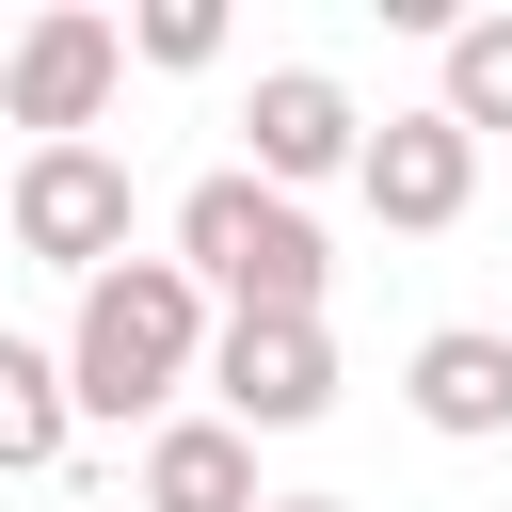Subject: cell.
I'll list each match as a JSON object with an SVG mask.
<instances>
[{
  "instance_id": "1",
  "label": "cell",
  "mask_w": 512,
  "mask_h": 512,
  "mask_svg": "<svg viewBox=\"0 0 512 512\" xmlns=\"http://www.w3.org/2000/svg\"><path fill=\"white\" fill-rule=\"evenodd\" d=\"M48 368H64V416H112V432L144 416V432H160L176 384L208 368V288H192L176 256H112V272H80V320H64Z\"/></svg>"
},
{
  "instance_id": "2",
  "label": "cell",
  "mask_w": 512,
  "mask_h": 512,
  "mask_svg": "<svg viewBox=\"0 0 512 512\" xmlns=\"http://www.w3.org/2000/svg\"><path fill=\"white\" fill-rule=\"evenodd\" d=\"M176 272H192V288H208L224 320H320V288H336L320 224H304L288 192H256L240 160L176 192Z\"/></svg>"
},
{
  "instance_id": "3",
  "label": "cell",
  "mask_w": 512,
  "mask_h": 512,
  "mask_svg": "<svg viewBox=\"0 0 512 512\" xmlns=\"http://www.w3.org/2000/svg\"><path fill=\"white\" fill-rule=\"evenodd\" d=\"M112 80H128V48H112V16H80V0H48L32 32H0V128H32V144H96Z\"/></svg>"
},
{
  "instance_id": "4",
  "label": "cell",
  "mask_w": 512,
  "mask_h": 512,
  "mask_svg": "<svg viewBox=\"0 0 512 512\" xmlns=\"http://www.w3.org/2000/svg\"><path fill=\"white\" fill-rule=\"evenodd\" d=\"M0 224H16V256H48V272H112V256H128V160H112V144H32V160L0 176Z\"/></svg>"
},
{
  "instance_id": "5",
  "label": "cell",
  "mask_w": 512,
  "mask_h": 512,
  "mask_svg": "<svg viewBox=\"0 0 512 512\" xmlns=\"http://www.w3.org/2000/svg\"><path fill=\"white\" fill-rule=\"evenodd\" d=\"M208 416L256 448V432H320L336 416V336L320 320H208Z\"/></svg>"
},
{
  "instance_id": "6",
  "label": "cell",
  "mask_w": 512,
  "mask_h": 512,
  "mask_svg": "<svg viewBox=\"0 0 512 512\" xmlns=\"http://www.w3.org/2000/svg\"><path fill=\"white\" fill-rule=\"evenodd\" d=\"M240 128H256V160H240V176H256V192H288V208H304L320 176H352V144H368V112H352L320 64H256Z\"/></svg>"
},
{
  "instance_id": "7",
  "label": "cell",
  "mask_w": 512,
  "mask_h": 512,
  "mask_svg": "<svg viewBox=\"0 0 512 512\" xmlns=\"http://www.w3.org/2000/svg\"><path fill=\"white\" fill-rule=\"evenodd\" d=\"M352 192H368L400 240H432V224H464V192H480V144H464L448 112H384V128L352 144Z\"/></svg>"
},
{
  "instance_id": "8",
  "label": "cell",
  "mask_w": 512,
  "mask_h": 512,
  "mask_svg": "<svg viewBox=\"0 0 512 512\" xmlns=\"http://www.w3.org/2000/svg\"><path fill=\"white\" fill-rule=\"evenodd\" d=\"M400 400H416V432H448V448H496V432H512V336H496V320H448V336H416Z\"/></svg>"
},
{
  "instance_id": "9",
  "label": "cell",
  "mask_w": 512,
  "mask_h": 512,
  "mask_svg": "<svg viewBox=\"0 0 512 512\" xmlns=\"http://www.w3.org/2000/svg\"><path fill=\"white\" fill-rule=\"evenodd\" d=\"M144 512H256V448L224 416H160L144 432Z\"/></svg>"
},
{
  "instance_id": "10",
  "label": "cell",
  "mask_w": 512,
  "mask_h": 512,
  "mask_svg": "<svg viewBox=\"0 0 512 512\" xmlns=\"http://www.w3.org/2000/svg\"><path fill=\"white\" fill-rule=\"evenodd\" d=\"M64 432H80V416H64V368H48L32 336H0V480H48Z\"/></svg>"
},
{
  "instance_id": "11",
  "label": "cell",
  "mask_w": 512,
  "mask_h": 512,
  "mask_svg": "<svg viewBox=\"0 0 512 512\" xmlns=\"http://www.w3.org/2000/svg\"><path fill=\"white\" fill-rule=\"evenodd\" d=\"M464 144L480 128H512V16H448V96H432Z\"/></svg>"
},
{
  "instance_id": "12",
  "label": "cell",
  "mask_w": 512,
  "mask_h": 512,
  "mask_svg": "<svg viewBox=\"0 0 512 512\" xmlns=\"http://www.w3.org/2000/svg\"><path fill=\"white\" fill-rule=\"evenodd\" d=\"M112 48H144V64H224V0H144V16H112Z\"/></svg>"
},
{
  "instance_id": "13",
  "label": "cell",
  "mask_w": 512,
  "mask_h": 512,
  "mask_svg": "<svg viewBox=\"0 0 512 512\" xmlns=\"http://www.w3.org/2000/svg\"><path fill=\"white\" fill-rule=\"evenodd\" d=\"M256 512H352V496H256Z\"/></svg>"
}]
</instances>
